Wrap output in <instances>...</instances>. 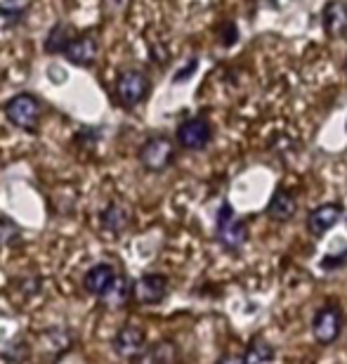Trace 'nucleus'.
I'll return each mask as SVG.
<instances>
[{
    "label": "nucleus",
    "mask_w": 347,
    "mask_h": 364,
    "mask_svg": "<svg viewBox=\"0 0 347 364\" xmlns=\"http://www.w3.org/2000/svg\"><path fill=\"white\" fill-rule=\"evenodd\" d=\"M3 112L12 126L33 133L35 126H38V119H40V102L31 92H19L5 102Z\"/></svg>",
    "instance_id": "obj_1"
},
{
    "label": "nucleus",
    "mask_w": 347,
    "mask_h": 364,
    "mask_svg": "<svg viewBox=\"0 0 347 364\" xmlns=\"http://www.w3.org/2000/svg\"><path fill=\"white\" fill-rule=\"evenodd\" d=\"M218 239L227 251H241L248 242V228L241 218L234 215L229 203H222L218 213Z\"/></svg>",
    "instance_id": "obj_2"
},
{
    "label": "nucleus",
    "mask_w": 347,
    "mask_h": 364,
    "mask_svg": "<svg viewBox=\"0 0 347 364\" xmlns=\"http://www.w3.org/2000/svg\"><path fill=\"white\" fill-rule=\"evenodd\" d=\"M149 78L147 74L137 69H126L121 71L119 78H116V95H119V102L126 109H135L140 102L149 95Z\"/></svg>",
    "instance_id": "obj_3"
},
{
    "label": "nucleus",
    "mask_w": 347,
    "mask_h": 364,
    "mask_svg": "<svg viewBox=\"0 0 347 364\" xmlns=\"http://www.w3.org/2000/svg\"><path fill=\"white\" fill-rule=\"evenodd\" d=\"M175 159V144L170 137L165 135H154L142 144L140 149V161L147 171L151 173H161L172 164Z\"/></svg>",
    "instance_id": "obj_4"
},
{
    "label": "nucleus",
    "mask_w": 347,
    "mask_h": 364,
    "mask_svg": "<svg viewBox=\"0 0 347 364\" xmlns=\"http://www.w3.org/2000/svg\"><path fill=\"white\" fill-rule=\"evenodd\" d=\"M211 140H213V128L204 116H194V119H187L177 126V142L184 149L201 151L208 147Z\"/></svg>",
    "instance_id": "obj_5"
},
{
    "label": "nucleus",
    "mask_w": 347,
    "mask_h": 364,
    "mask_svg": "<svg viewBox=\"0 0 347 364\" xmlns=\"http://www.w3.org/2000/svg\"><path fill=\"white\" fill-rule=\"evenodd\" d=\"M341 331H343V315H341V310L334 308V305H326V308H321L314 315L312 336L316 343H321V346L334 343V341L341 336Z\"/></svg>",
    "instance_id": "obj_6"
},
{
    "label": "nucleus",
    "mask_w": 347,
    "mask_h": 364,
    "mask_svg": "<svg viewBox=\"0 0 347 364\" xmlns=\"http://www.w3.org/2000/svg\"><path fill=\"white\" fill-rule=\"evenodd\" d=\"M165 294H168V279L163 274H144L133 287V296L144 305L161 303Z\"/></svg>",
    "instance_id": "obj_7"
},
{
    "label": "nucleus",
    "mask_w": 347,
    "mask_h": 364,
    "mask_svg": "<svg viewBox=\"0 0 347 364\" xmlns=\"http://www.w3.org/2000/svg\"><path fill=\"white\" fill-rule=\"evenodd\" d=\"M97 53H99L97 38H92V36H78V38L69 41L67 50L62 55L71 64H76V67H92L97 60Z\"/></svg>",
    "instance_id": "obj_8"
},
{
    "label": "nucleus",
    "mask_w": 347,
    "mask_h": 364,
    "mask_svg": "<svg viewBox=\"0 0 347 364\" xmlns=\"http://www.w3.org/2000/svg\"><path fill=\"white\" fill-rule=\"evenodd\" d=\"M343 218V206L341 203H324V206L314 208L307 218V230L309 235L321 237L334 228V225Z\"/></svg>",
    "instance_id": "obj_9"
},
{
    "label": "nucleus",
    "mask_w": 347,
    "mask_h": 364,
    "mask_svg": "<svg viewBox=\"0 0 347 364\" xmlns=\"http://www.w3.org/2000/svg\"><path fill=\"white\" fill-rule=\"evenodd\" d=\"M295 210H298V201H295V196L284 187H279L277 192L272 194L270 203H267V215H270L272 220H279V223L291 220V218L295 215Z\"/></svg>",
    "instance_id": "obj_10"
},
{
    "label": "nucleus",
    "mask_w": 347,
    "mask_h": 364,
    "mask_svg": "<svg viewBox=\"0 0 347 364\" xmlns=\"http://www.w3.org/2000/svg\"><path fill=\"white\" fill-rule=\"evenodd\" d=\"M114 348L121 358H135L144 348V333L137 326H123L114 341Z\"/></svg>",
    "instance_id": "obj_11"
},
{
    "label": "nucleus",
    "mask_w": 347,
    "mask_h": 364,
    "mask_svg": "<svg viewBox=\"0 0 347 364\" xmlns=\"http://www.w3.org/2000/svg\"><path fill=\"white\" fill-rule=\"evenodd\" d=\"M324 28L329 36H343L347 31V3L331 0L324 7Z\"/></svg>",
    "instance_id": "obj_12"
},
{
    "label": "nucleus",
    "mask_w": 347,
    "mask_h": 364,
    "mask_svg": "<svg viewBox=\"0 0 347 364\" xmlns=\"http://www.w3.org/2000/svg\"><path fill=\"white\" fill-rule=\"evenodd\" d=\"M114 267L111 265H104V263H99L95 267H90L88 272H85L83 277V284H85V289L90 291L92 296H102L106 289H109V284L114 282Z\"/></svg>",
    "instance_id": "obj_13"
},
{
    "label": "nucleus",
    "mask_w": 347,
    "mask_h": 364,
    "mask_svg": "<svg viewBox=\"0 0 347 364\" xmlns=\"http://www.w3.org/2000/svg\"><path fill=\"white\" fill-rule=\"evenodd\" d=\"M133 296V287H130L128 277L116 274L114 282L109 284V289L102 294V301L109 305V308H121V305L128 303V298Z\"/></svg>",
    "instance_id": "obj_14"
},
{
    "label": "nucleus",
    "mask_w": 347,
    "mask_h": 364,
    "mask_svg": "<svg viewBox=\"0 0 347 364\" xmlns=\"http://www.w3.org/2000/svg\"><path fill=\"white\" fill-rule=\"evenodd\" d=\"M128 223H130L128 208L123 206V203H119V201L109 203V206L102 210V228L106 232H114V235H119V232H123V230L128 228Z\"/></svg>",
    "instance_id": "obj_15"
},
{
    "label": "nucleus",
    "mask_w": 347,
    "mask_h": 364,
    "mask_svg": "<svg viewBox=\"0 0 347 364\" xmlns=\"http://www.w3.org/2000/svg\"><path fill=\"white\" fill-rule=\"evenodd\" d=\"M243 364H277V353L265 338H253L246 348Z\"/></svg>",
    "instance_id": "obj_16"
},
{
    "label": "nucleus",
    "mask_w": 347,
    "mask_h": 364,
    "mask_svg": "<svg viewBox=\"0 0 347 364\" xmlns=\"http://www.w3.org/2000/svg\"><path fill=\"white\" fill-rule=\"evenodd\" d=\"M69 28L64 24H55L53 28L48 31L45 36V53L48 55H57V53H64L69 46Z\"/></svg>",
    "instance_id": "obj_17"
},
{
    "label": "nucleus",
    "mask_w": 347,
    "mask_h": 364,
    "mask_svg": "<svg viewBox=\"0 0 347 364\" xmlns=\"http://www.w3.org/2000/svg\"><path fill=\"white\" fill-rule=\"evenodd\" d=\"M21 239V230L10 218H0V246H12Z\"/></svg>",
    "instance_id": "obj_18"
},
{
    "label": "nucleus",
    "mask_w": 347,
    "mask_h": 364,
    "mask_svg": "<svg viewBox=\"0 0 347 364\" xmlns=\"http://www.w3.org/2000/svg\"><path fill=\"white\" fill-rule=\"evenodd\" d=\"M26 10V0H5L0 3V17L7 19H19Z\"/></svg>",
    "instance_id": "obj_19"
},
{
    "label": "nucleus",
    "mask_w": 347,
    "mask_h": 364,
    "mask_svg": "<svg viewBox=\"0 0 347 364\" xmlns=\"http://www.w3.org/2000/svg\"><path fill=\"white\" fill-rule=\"evenodd\" d=\"M220 41H222V46H234L238 41V31H236L234 21H227V24L220 28Z\"/></svg>",
    "instance_id": "obj_20"
},
{
    "label": "nucleus",
    "mask_w": 347,
    "mask_h": 364,
    "mask_svg": "<svg viewBox=\"0 0 347 364\" xmlns=\"http://www.w3.org/2000/svg\"><path fill=\"white\" fill-rule=\"evenodd\" d=\"M197 67H199V60H192V62L187 64V67L182 69V71H177V74L172 76V81H175V83L187 81V78H189V76H194V71H197Z\"/></svg>",
    "instance_id": "obj_21"
},
{
    "label": "nucleus",
    "mask_w": 347,
    "mask_h": 364,
    "mask_svg": "<svg viewBox=\"0 0 347 364\" xmlns=\"http://www.w3.org/2000/svg\"><path fill=\"white\" fill-rule=\"evenodd\" d=\"M220 364H243V358H225Z\"/></svg>",
    "instance_id": "obj_22"
},
{
    "label": "nucleus",
    "mask_w": 347,
    "mask_h": 364,
    "mask_svg": "<svg viewBox=\"0 0 347 364\" xmlns=\"http://www.w3.org/2000/svg\"><path fill=\"white\" fill-rule=\"evenodd\" d=\"M116 3H119V0H116Z\"/></svg>",
    "instance_id": "obj_23"
}]
</instances>
